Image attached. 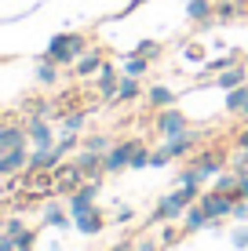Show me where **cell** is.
Returning a JSON list of instances; mask_svg holds the SVG:
<instances>
[{
    "label": "cell",
    "instance_id": "obj_38",
    "mask_svg": "<svg viewBox=\"0 0 248 251\" xmlns=\"http://www.w3.org/2000/svg\"><path fill=\"white\" fill-rule=\"evenodd\" d=\"M237 171V168H234ZM234 197L237 201H248V168H241L237 171V186H234Z\"/></svg>",
    "mask_w": 248,
    "mask_h": 251
},
{
    "label": "cell",
    "instance_id": "obj_34",
    "mask_svg": "<svg viewBox=\"0 0 248 251\" xmlns=\"http://www.w3.org/2000/svg\"><path fill=\"white\" fill-rule=\"evenodd\" d=\"M110 146H113V138H110L106 131H99V135H88V138H84V142H81V150H95V153H106Z\"/></svg>",
    "mask_w": 248,
    "mask_h": 251
},
{
    "label": "cell",
    "instance_id": "obj_19",
    "mask_svg": "<svg viewBox=\"0 0 248 251\" xmlns=\"http://www.w3.org/2000/svg\"><path fill=\"white\" fill-rule=\"evenodd\" d=\"M77 168L84 171V178H102L106 171H102V153H95V150H81L77 153Z\"/></svg>",
    "mask_w": 248,
    "mask_h": 251
},
{
    "label": "cell",
    "instance_id": "obj_12",
    "mask_svg": "<svg viewBox=\"0 0 248 251\" xmlns=\"http://www.w3.org/2000/svg\"><path fill=\"white\" fill-rule=\"evenodd\" d=\"M197 131H193V127H190V131H183V135H175V138H165V150H168V157H172V160H186V157H190V153H193V146H197Z\"/></svg>",
    "mask_w": 248,
    "mask_h": 251
},
{
    "label": "cell",
    "instance_id": "obj_5",
    "mask_svg": "<svg viewBox=\"0 0 248 251\" xmlns=\"http://www.w3.org/2000/svg\"><path fill=\"white\" fill-rule=\"evenodd\" d=\"M84 186V171L77 168V160H62L55 168V193L58 197H73Z\"/></svg>",
    "mask_w": 248,
    "mask_h": 251
},
{
    "label": "cell",
    "instance_id": "obj_3",
    "mask_svg": "<svg viewBox=\"0 0 248 251\" xmlns=\"http://www.w3.org/2000/svg\"><path fill=\"white\" fill-rule=\"evenodd\" d=\"M142 138H124V142H113L106 153H102V171L106 175H121V171H128V164H132V153L135 146H139Z\"/></svg>",
    "mask_w": 248,
    "mask_h": 251
},
{
    "label": "cell",
    "instance_id": "obj_25",
    "mask_svg": "<svg viewBox=\"0 0 248 251\" xmlns=\"http://www.w3.org/2000/svg\"><path fill=\"white\" fill-rule=\"evenodd\" d=\"M245 7L237 4V0H216V22L219 25H226V22H237V19H245Z\"/></svg>",
    "mask_w": 248,
    "mask_h": 251
},
{
    "label": "cell",
    "instance_id": "obj_16",
    "mask_svg": "<svg viewBox=\"0 0 248 251\" xmlns=\"http://www.w3.org/2000/svg\"><path fill=\"white\" fill-rule=\"evenodd\" d=\"M73 229L81 233V237H99L102 229H106V215H102V207L95 204L88 215H81V219H73Z\"/></svg>",
    "mask_w": 248,
    "mask_h": 251
},
{
    "label": "cell",
    "instance_id": "obj_50",
    "mask_svg": "<svg viewBox=\"0 0 248 251\" xmlns=\"http://www.w3.org/2000/svg\"><path fill=\"white\" fill-rule=\"evenodd\" d=\"M110 251H113V248H110Z\"/></svg>",
    "mask_w": 248,
    "mask_h": 251
},
{
    "label": "cell",
    "instance_id": "obj_22",
    "mask_svg": "<svg viewBox=\"0 0 248 251\" xmlns=\"http://www.w3.org/2000/svg\"><path fill=\"white\" fill-rule=\"evenodd\" d=\"M208 226H212V219L204 215V207L193 201L190 207H186V215H183V229L186 233H201V229H208Z\"/></svg>",
    "mask_w": 248,
    "mask_h": 251
},
{
    "label": "cell",
    "instance_id": "obj_49",
    "mask_svg": "<svg viewBox=\"0 0 248 251\" xmlns=\"http://www.w3.org/2000/svg\"><path fill=\"white\" fill-rule=\"evenodd\" d=\"M0 117H4V113H0Z\"/></svg>",
    "mask_w": 248,
    "mask_h": 251
},
{
    "label": "cell",
    "instance_id": "obj_9",
    "mask_svg": "<svg viewBox=\"0 0 248 251\" xmlns=\"http://www.w3.org/2000/svg\"><path fill=\"white\" fill-rule=\"evenodd\" d=\"M226 160H230V157H226V150H201L190 164L201 171L204 178H216L219 171H226Z\"/></svg>",
    "mask_w": 248,
    "mask_h": 251
},
{
    "label": "cell",
    "instance_id": "obj_42",
    "mask_svg": "<svg viewBox=\"0 0 248 251\" xmlns=\"http://www.w3.org/2000/svg\"><path fill=\"white\" fill-rule=\"evenodd\" d=\"M135 219V207H128V204H121V207H117V215H113V222H121V226H124V222H132Z\"/></svg>",
    "mask_w": 248,
    "mask_h": 251
},
{
    "label": "cell",
    "instance_id": "obj_14",
    "mask_svg": "<svg viewBox=\"0 0 248 251\" xmlns=\"http://www.w3.org/2000/svg\"><path fill=\"white\" fill-rule=\"evenodd\" d=\"M26 168H29V146H26V150H7V153H0V178L22 175Z\"/></svg>",
    "mask_w": 248,
    "mask_h": 251
},
{
    "label": "cell",
    "instance_id": "obj_2",
    "mask_svg": "<svg viewBox=\"0 0 248 251\" xmlns=\"http://www.w3.org/2000/svg\"><path fill=\"white\" fill-rule=\"evenodd\" d=\"M201 197V189H186V186H175L172 193H165L157 201V207H153V215L150 219L153 222H179L186 215V207H190L193 201Z\"/></svg>",
    "mask_w": 248,
    "mask_h": 251
},
{
    "label": "cell",
    "instance_id": "obj_43",
    "mask_svg": "<svg viewBox=\"0 0 248 251\" xmlns=\"http://www.w3.org/2000/svg\"><path fill=\"white\" fill-rule=\"evenodd\" d=\"M4 229H7V233H11V237H15V233H22V229H26V222L19 219V215H11V219H7V226H4Z\"/></svg>",
    "mask_w": 248,
    "mask_h": 251
},
{
    "label": "cell",
    "instance_id": "obj_48",
    "mask_svg": "<svg viewBox=\"0 0 248 251\" xmlns=\"http://www.w3.org/2000/svg\"><path fill=\"white\" fill-rule=\"evenodd\" d=\"M4 62H7V58H4V55H0V66H4Z\"/></svg>",
    "mask_w": 248,
    "mask_h": 251
},
{
    "label": "cell",
    "instance_id": "obj_30",
    "mask_svg": "<svg viewBox=\"0 0 248 251\" xmlns=\"http://www.w3.org/2000/svg\"><path fill=\"white\" fill-rule=\"evenodd\" d=\"M183 58L193 62V66H204V62H208V48H204L201 40H190V44L183 48Z\"/></svg>",
    "mask_w": 248,
    "mask_h": 251
},
{
    "label": "cell",
    "instance_id": "obj_15",
    "mask_svg": "<svg viewBox=\"0 0 248 251\" xmlns=\"http://www.w3.org/2000/svg\"><path fill=\"white\" fill-rule=\"evenodd\" d=\"M26 146H29L26 124H0V153H7V150H26Z\"/></svg>",
    "mask_w": 248,
    "mask_h": 251
},
{
    "label": "cell",
    "instance_id": "obj_8",
    "mask_svg": "<svg viewBox=\"0 0 248 251\" xmlns=\"http://www.w3.org/2000/svg\"><path fill=\"white\" fill-rule=\"evenodd\" d=\"M117 84H121V69L106 58L102 69L95 73V91H99V99H102V102H113V99H117Z\"/></svg>",
    "mask_w": 248,
    "mask_h": 251
},
{
    "label": "cell",
    "instance_id": "obj_11",
    "mask_svg": "<svg viewBox=\"0 0 248 251\" xmlns=\"http://www.w3.org/2000/svg\"><path fill=\"white\" fill-rule=\"evenodd\" d=\"M102 62H106V51H102V48H88V51L73 62V76L88 80V76H95L99 69H102Z\"/></svg>",
    "mask_w": 248,
    "mask_h": 251
},
{
    "label": "cell",
    "instance_id": "obj_33",
    "mask_svg": "<svg viewBox=\"0 0 248 251\" xmlns=\"http://www.w3.org/2000/svg\"><path fill=\"white\" fill-rule=\"evenodd\" d=\"M234 186H237V171H234V168H230V171H219L216 182H212V189H219V193H230V197H234ZM234 201H237V197H234Z\"/></svg>",
    "mask_w": 248,
    "mask_h": 251
},
{
    "label": "cell",
    "instance_id": "obj_40",
    "mask_svg": "<svg viewBox=\"0 0 248 251\" xmlns=\"http://www.w3.org/2000/svg\"><path fill=\"white\" fill-rule=\"evenodd\" d=\"M37 244V229H22V233H15V248H33Z\"/></svg>",
    "mask_w": 248,
    "mask_h": 251
},
{
    "label": "cell",
    "instance_id": "obj_41",
    "mask_svg": "<svg viewBox=\"0 0 248 251\" xmlns=\"http://www.w3.org/2000/svg\"><path fill=\"white\" fill-rule=\"evenodd\" d=\"M230 219H234V222H248V201H234V207H230Z\"/></svg>",
    "mask_w": 248,
    "mask_h": 251
},
{
    "label": "cell",
    "instance_id": "obj_17",
    "mask_svg": "<svg viewBox=\"0 0 248 251\" xmlns=\"http://www.w3.org/2000/svg\"><path fill=\"white\" fill-rule=\"evenodd\" d=\"M241 84H248V66L245 62H237V66L223 69V73H216V88H223V91H234V88H241Z\"/></svg>",
    "mask_w": 248,
    "mask_h": 251
},
{
    "label": "cell",
    "instance_id": "obj_23",
    "mask_svg": "<svg viewBox=\"0 0 248 251\" xmlns=\"http://www.w3.org/2000/svg\"><path fill=\"white\" fill-rule=\"evenodd\" d=\"M226 113L248 120V84H241V88H234V91H226Z\"/></svg>",
    "mask_w": 248,
    "mask_h": 251
},
{
    "label": "cell",
    "instance_id": "obj_47",
    "mask_svg": "<svg viewBox=\"0 0 248 251\" xmlns=\"http://www.w3.org/2000/svg\"><path fill=\"white\" fill-rule=\"evenodd\" d=\"M15 251H33V248H15Z\"/></svg>",
    "mask_w": 248,
    "mask_h": 251
},
{
    "label": "cell",
    "instance_id": "obj_35",
    "mask_svg": "<svg viewBox=\"0 0 248 251\" xmlns=\"http://www.w3.org/2000/svg\"><path fill=\"white\" fill-rule=\"evenodd\" d=\"M142 168H150V150H146V142H139V146H135L132 164H128V171H142Z\"/></svg>",
    "mask_w": 248,
    "mask_h": 251
},
{
    "label": "cell",
    "instance_id": "obj_28",
    "mask_svg": "<svg viewBox=\"0 0 248 251\" xmlns=\"http://www.w3.org/2000/svg\"><path fill=\"white\" fill-rule=\"evenodd\" d=\"M84 124H88V113H84V109H70V113L62 117V131L66 135H81Z\"/></svg>",
    "mask_w": 248,
    "mask_h": 251
},
{
    "label": "cell",
    "instance_id": "obj_6",
    "mask_svg": "<svg viewBox=\"0 0 248 251\" xmlns=\"http://www.w3.org/2000/svg\"><path fill=\"white\" fill-rule=\"evenodd\" d=\"M197 204L204 207V215H208L212 222H223V219H230L234 197H230V193H219V189H204V193L197 197Z\"/></svg>",
    "mask_w": 248,
    "mask_h": 251
},
{
    "label": "cell",
    "instance_id": "obj_10",
    "mask_svg": "<svg viewBox=\"0 0 248 251\" xmlns=\"http://www.w3.org/2000/svg\"><path fill=\"white\" fill-rule=\"evenodd\" d=\"M62 160H66V153L58 150V146H48V150H37V146H33L29 150V171H55Z\"/></svg>",
    "mask_w": 248,
    "mask_h": 251
},
{
    "label": "cell",
    "instance_id": "obj_24",
    "mask_svg": "<svg viewBox=\"0 0 248 251\" xmlns=\"http://www.w3.org/2000/svg\"><path fill=\"white\" fill-rule=\"evenodd\" d=\"M58 69H62V66H55L48 55H40V58H37V69H33V76H37V84H44V88H55V84H58Z\"/></svg>",
    "mask_w": 248,
    "mask_h": 251
},
{
    "label": "cell",
    "instance_id": "obj_4",
    "mask_svg": "<svg viewBox=\"0 0 248 251\" xmlns=\"http://www.w3.org/2000/svg\"><path fill=\"white\" fill-rule=\"evenodd\" d=\"M153 127H157V135H165V138H175V135L190 131V117H186L183 109L168 106V109H157V113H153Z\"/></svg>",
    "mask_w": 248,
    "mask_h": 251
},
{
    "label": "cell",
    "instance_id": "obj_36",
    "mask_svg": "<svg viewBox=\"0 0 248 251\" xmlns=\"http://www.w3.org/2000/svg\"><path fill=\"white\" fill-rule=\"evenodd\" d=\"M183 237H186V229H179L175 222H165V229H161V237H157V240H161V244L168 248V244H179Z\"/></svg>",
    "mask_w": 248,
    "mask_h": 251
},
{
    "label": "cell",
    "instance_id": "obj_29",
    "mask_svg": "<svg viewBox=\"0 0 248 251\" xmlns=\"http://www.w3.org/2000/svg\"><path fill=\"white\" fill-rule=\"evenodd\" d=\"M135 55H142V58H150V62H157L161 55H165V44H161V40H139V44H135Z\"/></svg>",
    "mask_w": 248,
    "mask_h": 251
},
{
    "label": "cell",
    "instance_id": "obj_21",
    "mask_svg": "<svg viewBox=\"0 0 248 251\" xmlns=\"http://www.w3.org/2000/svg\"><path fill=\"white\" fill-rule=\"evenodd\" d=\"M135 99H142V80H139V76H124V73H121L113 106H124V102H135Z\"/></svg>",
    "mask_w": 248,
    "mask_h": 251
},
{
    "label": "cell",
    "instance_id": "obj_26",
    "mask_svg": "<svg viewBox=\"0 0 248 251\" xmlns=\"http://www.w3.org/2000/svg\"><path fill=\"white\" fill-rule=\"evenodd\" d=\"M150 58H142V55H135V51H132V55H124V62H121V73L124 76H139V80H142V76H146L150 73Z\"/></svg>",
    "mask_w": 248,
    "mask_h": 251
},
{
    "label": "cell",
    "instance_id": "obj_46",
    "mask_svg": "<svg viewBox=\"0 0 248 251\" xmlns=\"http://www.w3.org/2000/svg\"><path fill=\"white\" fill-rule=\"evenodd\" d=\"M0 251H15V237H11V233H0Z\"/></svg>",
    "mask_w": 248,
    "mask_h": 251
},
{
    "label": "cell",
    "instance_id": "obj_32",
    "mask_svg": "<svg viewBox=\"0 0 248 251\" xmlns=\"http://www.w3.org/2000/svg\"><path fill=\"white\" fill-rule=\"evenodd\" d=\"M179 186H186V189H201V182H204V175L197 168H193V164H186L183 171H179V178H175Z\"/></svg>",
    "mask_w": 248,
    "mask_h": 251
},
{
    "label": "cell",
    "instance_id": "obj_31",
    "mask_svg": "<svg viewBox=\"0 0 248 251\" xmlns=\"http://www.w3.org/2000/svg\"><path fill=\"white\" fill-rule=\"evenodd\" d=\"M91 207H95V201H88L84 193H73L70 204H66V211H70V219H81V215H88Z\"/></svg>",
    "mask_w": 248,
    "mask_h": 251
},
{
    "label": "cell",
    "instance_id": "obj_20",
    "mask_svg": "<svg viewBox=\"0 0 248 251\" xmlns=\"http://www.w3.org/2000/svg\"><path fill=\"white\" fill-rule=\"evenodd\" d=\"M40 222H44V226H55V229H70L73 226V219H70V211H66L62 204H44V211H40Z\"/></svg>",
    "mask_w": 248,
    "mask_h": 251
},
{
    "label": "cell",
    "instance_id": "obj_13",
    "mask_svg": "<svg viewBox=\"0 0 248 251\" xmlns=\"http://www.w3.org/2000/svg\"><path fill=\"white\" fill-rule=\"evenodd\" d=\"M186 19L197 22L201 29L216 25V0H186Z\"/></svg>",
    "mask_w": 248,
    "mask_h": 251
},
{
    "label": "cell",
    "instance_id": "obj_7",
    "mask_svg": "<svg viewBox=\"0 0 248 251\" xmlns=\"http://www.w3.org/2000/svg\"><path fill=\"white\" fill-rule=\"evenodd\" d=\"M26 135H29V146H37V150H48V146H55V127H51L48 117H26Z\"/></svg>",
    "mask_w": 248,
    "mask_h": 251
},
{
    "label": "cell",
    "instance_id": "obj_37",
    "mask_svg": "<svg viewBox=\"0 0 248 251\" xmlns=\"http://www.w3.org/2000/svg\"><path fill=\"white\" fill-rule=\"evenodd\" d=\"M230 244L237 251H248V222H237V229L230 233Z\"/></svg>",
    "mask_w": 248,
    "mask_h": 251
},
{
    "label": "cell",
    "instance_id": "obj_1",
    "mask_svg": "<svg viewBox=\"0 0 248 251\" xmlns=\"http://www.w3.org/2000/svg\"><path fill=\"white\" fill-rule=\"evenodd\" d=\"M88 48H91V44H88V37H84V33H55V37L48 40V51H44V55H48L55 66H73Z\"/></svg>",
    "mask_w": 248,
    "mask_h": 251
},
{
    "label": "cell",
    "instance_id": "obj_18",
    "mask_svg": "<svg viewBox=\"0 0 248 251\" xmlns=\"http://www.w3.org/2000/svg\"><path fill=\"white\" fill-rule=\"evenodd\" d=\"M175 99L179 95L168 88V84H153V88H146V106L157 113V109H168V106H175Z\"/></svg>",
    "mask_w": 248,
    "mask_h": 251
},
{
    "label": "cell",
    "instance_id": "obj_27",
    "mask_svg": "<svg viewBox=\"0 0 248 251\" xmlns=\"http://www.w3.org/2000/svg\"><path fill=\"white\" fill-rule=\"evenodd\" d=\"M241 62V51H230V55H219V58H208L201 69H204V76H216V73H223V69H230V66H237Z\"/></svg>",
    "mask_w": 248,
    "mask_h": 251
},
{
    "label": "cell",
    "instance_id": "obj_44",
    "mask_svg": "<svg viewBox=\"0 0 248 251\" xmlns=\"http://www.w3.org/2000/svg\"><path fill=\"white\" fill-rule=\"evenodd\" d=\"M234 150H248V124L234 135Z\"/></svg>",
    "mask_w": 248,
    "mask_h": 251
},
{
    "label": "cell",
    "instance_id": "obj_39",
    "mask_svg": "<svg viewBox=\"0 0 248 251\" xmlns=\"http://www.w3.org/2000/svg\"><path fill=\"white\" fill-rule=\"evenodd\" d=\"M172 157H168V150L161 146V150H150V168H168Z\"/></svg>",
    "mask_w": 248,
    "mask_h": 251
},
{
    "label": "cell",
    "instance_id": "obj_45",
    "mask_svg": "<svg viewBox=\"0 0 248 251\" xmlns=\"http://www.w3.org/2000/svg\"><path fill=\"white\" fill-rule=\"evenodd\" d=\"M165 244H161V240H139V244H135V251H161Z\"/></svg>",
    "mask_w": 248,
    "mask_h": 251
}]
</instances>
